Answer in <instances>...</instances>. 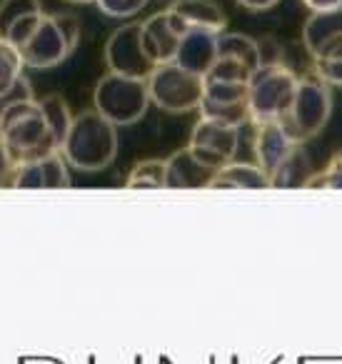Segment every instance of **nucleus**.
Returning <instances> with one entry per match:
<instances>
[{"mask_svg":"<svg viewBox=\"0 0 342 364\" xmlns=\"http://www.w3.org/2000/svg\"><path fill=\"white\" fill-rule=\"evenodd\" d=\"M307 190H342V152H335L330 162L310 177Z\"/></svg>","mask_w":342,"mask_h":364,"instance_id":"24","label":"nucleus"},{"mask_svg":"<svg viewBox=\"0 0 342 364\" xmlns=\"http://www.w3.org/2000/svg\"><path fill=\"white\" fill-rule=\"evenodd\" d=\"M315 73L320 80H325L327 85L342 87V50L332 53L330 58H322V60H315Z\"/></svg>","mask_w":342,"mask_h":364,"instance_id":"25","label":"nucleus"},{"mask_svg":"<svg viewBox=\"0 0 342 364\" xmlns=\"http://www.w3.org/2000/svg\"><path fill=\"white\" fill-rule=\"evenodd\" d=\"M237 142H240V130L200 117V120L195 122V127H192L187 150H190L205 167L217 172L220 167H225L227 162L235 160Z\"/></svg>","mask_w":342,"mask_h":364,"instance_id":"9","label":"nucleus"},{"mask_svg":"<svg viewBox=\"0 0 342 364\" xmlns=\"http://www.w3.org/2000/svg\"><path fill=\"white\" fill-rule=\"evenodd\" d=\"M237 3H240L242 8H247V11H270L280 0H237Z\"/></svg>","mask_w":342,"mask_h":364,"instance_id":"30","label":"nucleus"},{"mask_svg":"<svg viewBox=\"0 0 342 364\" xmlns=\"http://www.w3.org/2000/svg\"><path fill=\"white\" fill-rule=\"evenodd\" d=\"M217 58H232V60L247 65L252 73L262 65V55L257 43L242 33H220L217 36Z\"/></svg>","mask_w":342,"mask_h":364,"instance_id":"19","label":"nucleus"},{"mask_svg":"<svg viewBox=\"0 0 342 364\" xmlns=\"http://www.w3.org/2000/svg\"><path fill=\"white\" fill-rule=\"evenodd\" d=\"M332 112V92L325 80L307 73L300 75L295 97H292L287 112L280 117V127L295 145H305L307 140L317 137L325 130Z\"/></svg>","mask_w":342,"mask_h":364,"instance_id":"4","label":"nucleus"},{"mask_svg":"<svg viewBox=\"0 0 342 364\" xmlns=\"http://www.w3.org/2000/svg\"><path fill=\"white\" fill-rule=\"evenodd\" d=\"M252 70L232 58H215L210 70L202 75L207 82H222V85H250Z\"/></svg>","mask_w":342,"mask_h":364,"instance_id":"21","label":"nucleus"},{"mask_svg":"<svg viewBox=\"0 0 342 364\" xmlns=\"http://www.w3.org/2000/svg\"><path fill=\"white\" fill-rule=\"evenodd\" d=\"M61 155L68 165L81 172L105 170L118 157V127L108 122L95 107L78 112Z\"/></svg>","mask_w":342,"mask_h":364,"instance_id":"2","label":"nucleus"},{"mask_svg":"<svg viewBox=\"0 0 342 364\" xmlns=\"http://www.w3.org/2000/svg\"><path fill=\"white\" fill-rule=\"evenodd\" d=\"M172 18V26L185 36L187 31H210V33H225L227 18L222 8L212 0H175L167 8Z\"/></svg>","mask_w":342,"mask_h":364,"instance_id":"13","label":"nucleus"},{"mask_svg":"<svg viewBox=\"0 0 342 364\" xmlns=\"http://www.w3.org/2000/svg\"><path fill=\"white\" fill-rule=\"evenodd\" d=\"M180 31L172 26L170 13L160 11L155 16L140 21V41L142 50L150 58L155 65H167V63L175 60V53L180 48Z\"/></svg>","mask_w":342,"mask_h":364,"instance_id":"11","label":"nucleus"},{"mask_svg":"<svg viewBox=\"0 0 342 364\" xmlns=\"http://www.w3.org/2000/svg\"><path fill=\"white\" fill-rule=\"evenodd\" d=\"M300 75L285 63H262L250 77L247 85V105H250V122H277L290 107L295 97Z\"/></svg>","mask_w":342,"mask_h":364,"instance_id":"5","label":"nucleus"},{"mask_svg":"<svg viewBox=\"0 0 342 364\" xmlns=\"http://www.w3.org/2000/svg\"><path fill=\"white\" fill-rule=\"evenodd\" d=\"M312 172V162L310 155L305 152L302 145H295L287 152L285 160L277 165V170L270 175V188H280V190H300L307 188Z\"/></svg>","mask_w":342,"mask_h":364,"instance_id":"18","label":"nucleus"},{"mask_svg":"<svg viewBox=\"0 0 342 364\" xmlns=\"http://www.w3.org/2000/svg\"><path fill=\"white\" fill-rule=\"evenodd\" d=\"M270 180L252 162H227L225 167L215 172L210 182V190H267Z\"/></svg>","mask_w":342,"mask_h":364,"instance_id":"17","label":"nucleus"},{"mask_svg":"<svg viewBox=\"0 0 342 364\" xmlns=\"http://www.w3.org/2000/svg\"><path fill=\"white\" fill-rule=\"evenodd\" d=\"M292 147H295V142L285 135L280 122H262V125H255V140H252L255 165L265 172L267 180H270V175L277 170V165L285 160Z\"/></svg>","mask_w":342,"mask_h":364,"instance_id":"16","label":"nucleus"},{"mask_svg":"<svg viewBox=\"0 0 342 364\" xmlns=\"http://www.w3.org/2000/svg\"><path fill=\"white\" fill-rule=\"evenodd\" d=\"M36 13H43L41 0H0V38H8L18 23Z\"/></svg>","mask_w":342,"mask_h":364,"instance_id":"22","label":"nucleus"},{"mask_svg":"<svg viewBox=\"0 0 342 364\" xmlns=\"http://www.w3.org/2000/svg\"><path fill=\"white\" fill-rule=\"evenodd\" d=\"M68 3H98V0H68Z\"/></svg>","mask_w":342,"mask_h":364,"instance_id":"31","label":"nucleus"},{"mask_svg":"<svg viewBox=\"0 0 342 364\" xmlns=\"http://www.w3.org/2000/svg\"><path fill=\"white\" fill-rule=\"evenodd\" d=\"M128 190H162L165 188V160H142L128 177Z\"/></svg>","mask_w":342,"mask_h":364,"instance_id":"20","label":"nucleus"},{"mask_svg":"<svg viewBox=\"0 0 342 364\" xmlns=\"http://www.w3.org/2000/svg\"><path fill=\"white\" fill-rule=\"evenodd\" d=\"M172 3H175V0H172Z\"/></svg>","mask_w":342,"mask_h":364,"instance_id":"32","label":"nucleus"},{"mask_svg":"<svg viewBox=\"0 0 342 364\" xmlns=\"http://www.w3.org/2000/svg\"><path fill=\"white\" fill-rule=\"evenodd\" d=\"M105 63L108 73L115 75L135 77V80H147L155 70V63L145 55L140 41V21L120 26L105 43Z\"/></svg>","mask_w":342,"mask_h":364,"instance_id":"8","label":"nucleus"},{"mask_svg":"<svg viewBox=\"0 0 342 364\" xmlns=\"http://www.w3.org/2000/svg\"><path fill=\"white\" fill-rule=\"evenodd\" d=\"M302 43L312 60H322V58H330L332 53L342 50V8L312 13L302 28Z\"/></svg>","mask_w":342,"mask_h":364,"instance_id":"12","label":"nucleus"},{"mask_svg":"<svg viewBox=\"0 0 342 364\" xmlns=\"http://www.w3.org/2000/svg\"><path fill=\"white\" fill-rule=\"evenodd\" d=\"M33 85L26 75H21L6 92H0V115L8 110V107L18 105V102H26V100H33Z\"/></svg>","mask_w":342,"mask_h":364,"instance_id":"27","label":"nucleus"},{"mask_svg":"<svg viewBox=\"0 0 342 364\" xmlns=\"http://www.w3.org/2000/svg\"><path fill=\"white\" fill-rule=\"evenodd\" d=\"M93 107L115 127L133 125V122L142 120L150 107L147 80L105 73L93 92Z\"/></svg>","mask_w":342,"mask_h":364,"instance_id":"6","label":"nucleus"},{"mask_svg":"<svg viewBox=\"0 0 342 364\" xmlns=\"http://www.w3.org/2000/svg\"><path fill=\"white\" fill-rule=\"evenodd\" d=\"M23 75V58L6 38H0V92H6Z\"/></svg>","mask_w":342,"mask_h":364,"instance_id":"23","label":"nucleus"},{"mask_svg":"<svg viewBox=\"0 0 342 364\" xmlns=\"http://www.w3.org/2000/svg\"><path fill=\"white\" fill-rule=\"evenodd\" d=\"M215 170L205 167L187 145L172 152L165 160V188L167 190H210Z\"/></svg>","mask_w":342,"mask_h":364,"instance_id":"14","label":"nucleus"},{"mask_svg":"<svg viewBox=\"0 0 342 364\" xmlns=\"http://www.w3.org/2000/svg\"><path fill=\"white\" fill-rule=\"evenodd\" d=\"M0 140L6 142L16 165L63 150V140L53 132L46 110L36 97L8 107L0 115Z\"/></svg>","mask_w":342,"mask_h":364,"instance_id":"1","label":"nucleus"},{"mask_svg":"<svg viewBox=\"0 0 342 364\" xmlns=\"http://www.w3.org/2000/svg\"><path fill=\"white\" fill-rule=\"evenodd\" d=\"M81 41V23L68 13H43L33 31L23 38V43L16 48L23 58V65L48 70L76 53Z\"/></svg>","mask_w":342,"mask_h":364,"instance_id":"3","label":"nucleus"},{"mask_svg":"<svg viewBox=\"0 0 342 364\" xmlns=\"http://www.w3.org/2000/svg\"><path fill=\"white\" fill-rule=\"evenodd\" d=\"M13 175H16V162H13L6 142L0 140V188H13Z\"/></svg>","mask_w":342,"mask_h":364,"instance_id":"28","label":"nucleus"},{"mask_svg":"<svg viewBox=\"0 0 342 364\" xmlns=\"http://www.w3.org/2000/svg\"><path fill=\"white\" fill-rule=\"evenodd\" d=\"M217 36L210 31H187L180 38V48L175 53V65L190 70L195 75H205L217 58Z\"/></svg>","mask_w":342,"mask_h":364,"instance_id":"15","label":"nucleus"},{"mask_svg":"<svg viewBox=\"0 0 342 364\" xmlns=\"http://www.w3.org/2000/svg\"><path fill=\"white\" fill-rule=\"evenodd\" d=\"M147 92H150V102H155L160 110L170 115H185L200 107L205 82L202 75L182 70L175 63H167V65H157L147 77Z\"/></svg>","mask_w":342,"mask_h":364,"instance_id":"7","label":"nucleus"},{"mask_svg":"<svg viewBox=\"0 0 342 364\" xmlns=\"http://www.w3.org/2000/svg\"><path fill=\"white\" fill-rule=\"evenodd\" d=\"M147 3L150 0H98V8L110 18H135Z\"/></svg>","mask_w":342,"mask_h":364,"instance_id":"26","label":"nucleus"},{"mask_svg":"<svg viewBox=\"0 0 342 364\" xmlns=\"http://www.w3.org/2000/svg\"><path fill=\"white\" fill-rule=\"evenodd\" d=\"M13 188L16 190H66V188H71V175H68L66 157H63L61 152H53V155L16 165Z\"/></svg>","mask_w":342,"mask_h":364,"instance_id":"10","label":"nucleus"},{"mask_svg":"<svg viewBox=\"0 0 342 364\" xmlns=\"http://www.w3.org/2000/svg\"><path fill=\"white\" fill-rule=\"evenodd\" d=\"M312 13H325V11H335L342 8V0H302Z\"/></svg>","mask_w":342,"mask_h":364,"instance_id":"29","label":"nucleus"}]
</instances>
